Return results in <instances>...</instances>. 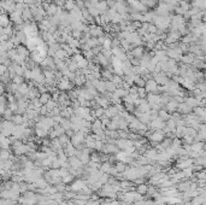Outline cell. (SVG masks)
Masks as SVG:
<instances>
[{"label":"cell","instance_id":"cell-10","mask_svg":"<svg viewBox=\"0 0 206 205\" xmlns=\"http://www.w3.org/2000/svg\"><path fill=\"white\" fill-rule=\"evenodd\" d=\"M21 17H22V21H23V22H33V15H32V11H30L29 6H27V8L22 11Z\"/></svg>","mask_w":206,"mask_h":205},{"label":"cell","instance_id":"cell-15","mask_svg":"<svg viewBox=\"0 0 206 205\" xmlns=\"http://www.w3.org/2000/svg\"><path fill=\"white\" fill-rule=\"evenodd\" d=\"M59 115L63 118H69L70 120V117L74 115V109L71 106H66V108H64V109L60 110V114Z\"/></svg>","mask_w":206,"mask_h":205},{"label":"cell","instance_id":"cell-27","mask_svg":"<svg viewBox=\"0 0 206 205\" xmlns=\"http://www.w3.org/2000/svg\"><path fill=\"white\" fill-rule=\"evenodd\" d=\"M105 88H106V92L112 93V92H115V89L117 87H116V84L112 81H105Z\"/></svg>","mask_w":206,"mask_h":205},{"label":"cell","instance_id":"cell-14","mask_svg":"<svg viewBox=\"0 0 206 205\" xmlns=\"http://www.w3.org/2000/svg\"><path fill=\"white\" fill-rule=\"evenodd\" d=\"M150 139L152 140V141H163V139H164V132H162V129H159V130H156V132H153L151 135H150Z\"/></svg>","mask_w":206,"mask_h":205},{"label":"cell","instance_id":"cell-37","mask_svg":"<svg viewBox=\"0 0 206 205\" xmlns=\"http://www.w3.org/2000/svg\"><path fill=\"white\" fill-rule=\"evenodd\" d=\"M157 32H158V28L153 23H150L148 24V28H147V33H150V34H157Z\"/></svg>","mask_w":206,"mask_h":205},{"label":"cell","instance_id":"cell-11","mask_svg":"<svg viewBox=\"0 0 206 205\" xmlns=\"http://www.w3.org/2000/svg\"><path fill=\"white\" fill-rule=\"evenodd\" d=\"M194 59H195V56L192 54V53H189V54H182L181 58H180V60H181L182 64H184V65H190V64L194 62Z\"/></svg>","mask_w":206,"mask_h":205},{"label":"cell","instance_id":"cell-48","mask_svg":"<svg viewBox=\"0 0 206 205\" xmlns=\"http://www.w3.org/2000/svg\"><path fill=\"white\" fill-rule=\"evenodd\" d=\"M83 2H89V0H83Z\"/></svg>","mask_w":206,"mask_h":205},{"label":"cell","instance_id":"cell-18","mask_svg":"<svg viewBox=\"0 0 206 205\" xmlns=\"http://www.w3.org/2000/svg\"><path fill=\"white\" fill-rule=\"evenodd\" d=\"M57 10H58V6H57L56 4H50L48 8H47V10H46V16H47V17L54 16L56 12H57Z\"/></svg>","mask_w":206,"mask_h":205},{"label":"cell","instance_id":"cell-16","mask_svg":"<svg viewBox=\"0 0 206 205\" xmlns=\"http://www.w3.org/2000/svg\"><path fill=\"white\" fill-rule=\"evenodd\" d=\"M139 111H141V112H150L151 111V108H150V104L147 102V100L146 99H142V102L141 104L136 108Z\"/></svg>","mask_w":206,"mask_h":205},{"label":"cell","instance_id":"cell-8","mask_svg":"<svg viewBox=\"0 0 206 205\" xmlns=\"http://www.w3.org/2000/svg\"><path fill=\"white\" fill-rule=\"evenodd\" d=\"M145 52H146V51H145V47H144V46H138V47H134V48L130 50L132 56H133L134 58H138V59H140V58L144 56Z\"/></svg>","mask_w":206,"mask_h":205},{"label":"cell","instance_id":"cell-21","mask_svg":"<svg viewBox=\"0 0 206 205\" xmlns=\"http://www.w3.org/2000/svg\"><path fill=\"white\" fill-rule=\"evenodd\" d=\"M51 99V94L48 92H45V93H41L40 96H39V101L41 102V105H45L46 102Z\"/></svg>","mask_w":206,"mask_h":205},{"label":"cell","instance_id":"cell-33","mask_svg":"<svg viewBox=\"0 0 206 205\" xmlns=\"http://www.w3.org/2000/svg\"><path fill=\"white\" fill-rule=\"evenodd\" d=\"M3 116H4V120L5 121H11L12 120V116H14V112L10 109H6L4 111V114H3Z\"/></svg>","mask_w":206,"mask_h":205},{"label":"cell","instance_id":"cell-20","mask_svg":"<svg viewBox=\"0 0 206 205\" xmlns=\"http://www.w3.org/2000/svg\"><path fill=\"white\" fill-rule=\"evenodd\" d=\"M75 8H76V3L74 2V0H66V2L64 3V6H63V9L65 11H68V12L72 11Z\"/></svg>","mask_w":206,"mask_h":205},{"label":"cell","instance_id":"cell-13","mask_svg":"<svg viewBox=\"0 0 206 205\" xmlns=\"http://www.w3.org/2000/svg\"><path fill=\"white\" fill-rule=\"evenodd\" d=\"M21 12L18 11H14L10 14V21H12L15 24H22L23 21H22V17H21Z\"/></svg>","mask_w":206,"mask_h":205},{"label":"cell","instance_id":"cell-25","mask_svg":"<svg viewBox=\"0 0 206 205\" xmlns=\"http://www.w3.org/2000/svg\"><path fill=\"white\" fill-rule=\"evenodd\" d=\"M57 70H51V69H44L42 70V75L45 78H54V74ZM56 80V78H54Z\"/></svg>","mask_w":206,"mask_h":205},{"label":"cell","instance_id":"cell-41","mask_svg":"<svg viewBox=\"0 0 206 205\" xmlns=\"http://www.w3.org/2000/svg\"><path fill=\"white\" fill-rule=\"evenodd\" d=\"M105 151H106V152H116V151H118V150H117V147L114 146V145H108V146L105 147Z\"/></svg>","mask_w":206,"mask_h":205},{"label":"cell","instance_id":"cell-2","mask_svg":"<svg viewBox=\"0 0 206 205\" xmlns=\"http://www.w3.org/2000/svg\"><path fill=\"white\" fill-rule=\"evenodd\" d=\"M165 54H166L168 58L175 59L176 62H178L180 58H181V56H182L183 53H182V51L180 50V47H177V48H168V50L165 51Z\"/></svg>","mask_w":206,"mask_h":205},{"label":"cell","instance_id":"cell-24","mask_svg":"<svg viewBox=\"0 0 206 205\" xmlns=\"http://www.w3.org/2000/svg\"><path fill=\"white\" fill-rule=\"evenodd\" d=\"M28 90H29V86L27 84V83H22V84H18V88H17V92L18 93H21L22 95H27V93H28Z\"/></svg>","mask_w":206,"mask_h":205},{"label":"cell","instance_id":"cell-9","mask_svg":"<svg viewBox=\"0 0 206 205\" xmlns=\"http://www.w3.org/2000/svg\"><path fill=\"white\" fill-rule=\"evenodd\" d=\"M183 102L193 109V108H195V106H199V102H200V101H199L196 98H194V96H184Z\"/></svg>","mask_w":206,"mask_h":205},{"label":"cell","instance_id":"cell-40","mask_svg":"<svg viewBox=\"0 0 206 205\" xmlns=\"http://www.w3.org/2000/svg\"><path fill=\"white\" fill-rule=\"evenodd\" d=\"M38 112H39V115H40V116H47V112H48V111H47L46 106H45V105H42V106L39 109V111H38Z\"/></svg>","mask_w":206,"mask_h":205},{"label":"cell","instance_id":"cell-32","mask_svg":"<svg viewBox=\"0 0 206 205\" xmlns=\"http://www.w3.org/2000/svg\"><path fill=\"white\" fill-rule=\"evenodd\" d=\"M101 47H102V50H111V39L105 36V40L101 44Z\"/></svg>","mask_w":206,"mask_h":205},{"label":"cell","instance_id":"cell-38","mask_svg":"<svg viewBox=\"0 0 206 205\" xmlns=\"http://www.w3.org/2000/svg\"><path fill=\"white\" fill-rule=\"evenodd\" d=\"M8 51H9L8 41H2L0 42V52H8Z\"/></svg>","mask_w":206,"mask_h":205},{"label":"cell","instance_id":"cell-44","mask_svg":"<svg viewBox=\"0 0 206 205\" xmlns=\"http://www.w3.org/2000/svg\"><path fill=\"white\" fill-rule=\"evenodd\" d=\"M47 56H48V57L54 58V56H56V51H53L52 48H50V47H48V50H47Z\"/></svg>","mask_w":206,"mask_h":205},{"label":"cell","instance_id":"cell-34","mask_svg":"<svg viewBox=\"0 0 206 205\" xmlns=\"http://www.w3.org/2000/svg\"><path fill=\"white\" fill-rule=\"evenodd\" d=\"M11 81H12V83L22 84V83L24 82V77H23V76H18V75H16V76H14V77L11 78Z\"/></svg>","mask_w":206,"mask_h":205},{"label":"cell","instance_id":"cell-1","mask_svg":"<svg viewBox=\"0 0 206 205\" xmlns=\"http://www.w3.org/2000/svg\"><path fill=\"white\" fill-rule=\"evenodd\" d=\"M56 87H57L58 90H60V92H63V90H71V89H74L75 83H74L72 81H70V80H68L66 77L63 76L59 81H57Z\"/></svg>","mask_w":206,"mask_h":205},{"label":"cell","instance_id":"cell-30","mask_svg":"<svg viewBox=\"0 0 206 205\" xmlns=\"http://www.w3.org/2000/svg\"><path fill=\"white\" fill-rule=\"evenodd\" d=\"M87 66H88V60H87L84 57H83L81 60L77 62V68H78L80 70H81V69H86Z\"/></svg>","mask_w":206,"mask_h":205},{"label":"cell","instance_id":"cell-26","mask_svg":"<svg viewBox=\"0 0 206 205\" xmlns=\"http://www.w3.org/2000/svg\"><path fill=\"white\" fill-rule=\"evenodd\" d=\"M0 26H2L3 28L10 26V18L6 15H0Z\"/></svg>","mask_w":206,"mask_h":205},{"label":"cell","instance_id":"cell-43","mask_svg":"<svg viewBox=\"0 0 206 205\" xmlns=\"http://www.w3.org/2000/svg\"><path fill=\"white\" fill-rule=\"evenodd\" d=\"M9 109L12 112H16L17 111V102H9Z\"/></svg>","mask_w":206,"mask_h":205},{"label":"cell","instance_id":"cell-49","mask_svg":"<svg viewBox=\"0 0 206 205\" xmlns=\"http://www.w3.org/2000/svg\"><path fill=\"white\" fill-rule=\"evenodd\" d=\"M0 2H5V0H0Z\"/></svg>","mask_w":206,"mask_h":205},{"label":"cell","instance_id":"cell-36","mask_svg":"<svg viewBox=\"0 0 206 205\" xmlns=\"http://www.w3.org/2000/svg\"><path fill=\"white\" fill-rule=\"evenodd\" d=\"M87 10H88V12H89V15H90V16H92L93 18L100 15V12L98 11V9H96V8H88Z\"/></svg>","mask_w":206,"mask_h":205},{"label":"cell","instance_id":"cell-22","mask_svg":"<svg viewBox=\"0 0 206 205\" xmlns=\"http://www.w3.org/2000/svg\"><path fill=\"white\" fill-rule=\"evenodd\" d=\"M11 121H12V123L15 126H21V124H23V115L16 114V115L12 116V120Z\"/></svg>","mask_w":206,"mask_h":205},{"label":"cell","instance_id":"cell-17","mask_svg":"<svg viewBox=\"0 0 206 205\" xmlns=\"http://www.w3.org/2000/svg\"><path fill=\"white\" fill-rule=\"evenodd\" d=\"M96 9H98V11L100 12V14H104V12H106L108 11V4H106V2L105 0H99V3L96 4V6H95Z\"/></svg>","mask_w":206,"mask_h":205},{"label":"cell","instance_id":"cell-42","mask_svg":"<svg viewBox=\"0 0 206 205\" xmlns=\"http://www.w3.org/2000/svg\"><path fill=\"white\" fill-rule=\"evenodd\" d=\"M147 186H145V185H141V186H139V188H138V192L140 193V194H144V193H146L147 192Z\"/></svg>","mask_w":206,"mask_h":205},{"label":"cell","instance_id":"cell-7","mask_svg":"<svg viewBox=\"0 0 206 205\" xmlns=\"http://www.w3.org/2000/svg\"><path fill=\"white\" fill-rule=\"evenodd\" d=\"M117 115H118V110H117L116 105H110V106L106 108L105 111H104V116L108 117V118H110V120H111L112 117L117 116Z\"/></svg>","mask_w":206,"mask_h":205},{"label":"cell","instance_id":"cell-39","mask_svg":"<svg viewBox=\"0 0 206 205\" xmlns=\"http://www.w3.org/2000/svg\"><path fill=\"white\" fill-rule=\"evenodd\" d=\"M100 122H101V124L104 126V127H106V126H109V123L111 122V120L108 118V117H105V116H102V117L100 118Z\"/></svg>","mask_w":206,"mask_h":205},{"label":"cell","instance_id":"cell-47","mask_svg":"<svg viewBox=\"0 0 206 205\" xmlns=\"http://www.w3.org/2000/svg\"><path fill=\"white\" fill-rule=\"evenodd\" d=\"M74 2H75V3H77V2H80V0H74Z\"/></svg>","mask_w":206,"mask_h":205},{"label":"cell","instance_id":"cell-5","mask_svg":"<svg viewBox=\"0 0 206 205\" xmlns=\"http://www.w3.org/2000/svg\"><path fill=\"white\" fill-rule=\"evenodd\" d=\"M89 112H90V109L84 108V106H80L76 110H74V115L77 116V117H80V118H82V120H84L89 115Z\"/></svg>","mask_w":206,"mask_h":205},{"label":"cell","instance_id":"cell-3","mask_svg":"<svg viewBox=\"0 0 206 205\" xmlns=\"http://www.w3.org/2000/svg\"><path fill=\"white\" fill-rule=\"evenodd\" d=\"M145 89L147 93H153V94H158V84L156 83V81L153 78H150L146 81L145 84Z\"/></svg>","mask_w":206,"mask_h":205},{"label":"cell","instance_id":"cell-12","mask_svg":"<svg viewBox=\"0 0 206 205\" xmlns=\"http://www.w3.org/2000/svg\"><path fill=\"white\" fill-rule=\"evenodd\" d=\"M177 110H178V114H182V115H188L192 112V108L188 106L187 104H184V102H180L178 106H177Z\"/></svg>","mask_w":206,"mask_h":205},{"label":"cell","instance_id":"cell-50","mask_svg":"<svg viewBox=\"0 0 206 205\" xmlns=\"http://www.w3.org/2000/svg\"><path fill=\"white\" fill-rule=\"evenodd\" d=\"M0 180H2V175H0Z\"/></svg>","mask_w":206,"mask_h":205},{"label":"cell","instance_id":"cell-31","mask_svg":"<svg viewBox=\"0 0 206 205\" xmlns=\"http://www.w3.org/2000/svg\"><path fill=\"white\" fill-rule=\"evenodd\" d=\"M138 95H139L140 99H146L147 92H146L145 87H138Z\"/></svg>","mask_w":206,"mask_h":205},{"label":"cell","instance_id":"cell-28","mask_svg":"<svg viewBox=\"0 0 206 205\" xmlns=\"http://www.w3.org/2000/svg\"><path fill=\"white\" fill-rule=\"evenodd\" d=\"M45 106H46V109H47V111H52L56 106H57V101H54V100H52V99H50L46 104H45ZM48 114V112H47Z\"/></svg>","mask_w":206,"mask_h":205},{"label":"cell","instance_id":"cell-46","mask_svg":"<svg viewBox=\"0 0 206 205\" xmlns=\"http://www.w3.org/2000/svg\"><path fill=\"white\" fill-rule=\"evenodd\" d=\"M181 2H187V3H189V2H190V0H181Z\"/></svg>","mask_w":206,"mask_h":205},{"label":"cell","instance_id":"cell-35","mask_svg":"<svg viewBox=\"0 0 206 205\" xmlns=\"http://www.w3.org/2000/svg\"><path fill=\"white\" fill-rule=\"evenodd\" d=\"M178 6H180L184 12L188 11V10L190 9V4H189V3H187V2H181V0L178 2Z\"/></svg>","mask_w":206,"mask_h":205},{"label":"cell","instance_id":"cell-19","mask_svg":"<svg viewBox=\"0 0 206 205\" xmlns=\"http://www.w3.org/2000/svg\"><path fill=\"white\" fill-rule=\"evenodd\" d=\"M158 117L162 120V121H164V122H166L168 120H170L171 118V115L166 111V110H164V109H160L159 111H158Z\"/></svg>","mask_w":206,"mask_h":205},{"label":"cell","instance_id":"cell-45","mask_svg":"<svg viewBox=\"0 0 206 205\" xmlns=\"http://www.w3.org/2000/svg\"><path fill=\"white\" fill-rule=\"evenodd\" d=\"M124 169H126V165L123 163H118L117 164V170L118 171H124Z\"/></svg>","mask_w":206,"mask_h":205},{"label":"cell","instance_id":"cell-4","mask_svg":"<svg viewBox=\"0 0 206 205\" xmlns=\"http://www.w3.org/2000/svg\"><path fill=\"white\" fill-rule=\"evenodd\" d=\"M147 126H148L150 128L154 129V130H159V129H163V128L165 127V122H164V121H162L159 117H157L156 120L150 121V123H148Z\"/></svg>","mask_w":206,"mask_h":205},{"label":"cell","instance_id":"cell-6","mask_svg":"<svg viewBox=\"0 0 206 205\" xmlns=\"http://www.w3.org/2000/svg\"><path fill=\"white\" fill-rule=\"evenodd\" d=\"M177 106H178V102L175 101V100L171 98L163 108H164V110H166L168 112H175V111H177Z\"/></svg>","mask_w":206,"mask_h":205},{"label":"cell","instance_id":"cell-23","mask_svg":"<svg viewBox=\"0 0 206 205\" xmlns=\"http://www.w3.org/2000/svg\"><path fill=\"white\" fill-rule=\"evenodd\" d=\"M100 74H101V78H104V81H111V78L114 76V72L109 71L108 69L100 71Z\"/></svg>","mask_w":206,"mask_h":205},{"label":"cell","instance_id":"cell-29","mask_svg":"<svg viewBox=\"0 0 206 205\" xmlns=\"http://www.w3.org/2000/svg\"><path fill=\"white\" fill-rule=\"evenodd\" d=\"M104 111H105V109H102V108H100V106H98L96 109H94V115H95V118H101L102 116H104Z\"/></svg>","mask_w":206,"mask_h":205}]
</instances>
